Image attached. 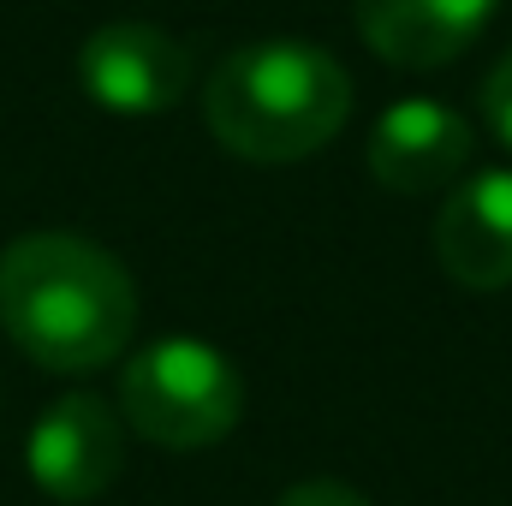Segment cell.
Segmentation results:
<instances>
[{"instance_id":"6da1fadb","label":"cell","mask_w":512,"mask_h":506,"mask_svg":"<svg viewBox=\"0 0 512 506\" xmlns=\"http://www.w3.org/2000/svg\"><path fill=\"white\" fill-rule=\"evenodd\" d=\"M0 328L30 364L84 376L126 352L137 286L126 262L84 233H24L0 251Z\"/></svg>"},{"instance_id":"7a4b0ae2","label":"cell","mask_w":512,"mask_h":506,"mask_svg":"<svg viewBox=\"0 0 512 506\" xmlns=\"http://www.w3.org/2000/svg\"><path fill=\"white\" fill-rule=\"evenodd\" d=\"M203 120L221 149L280 167L328 149L352 120L346 66L304 36H262L233 48L203 90Z\"/></svg>"},{"instance_id":"3957f363","label":"cell","mask_w":512,"mask_h":506,"mask_svg":"<svg viewBox=\"0 0 512 506\" xmlns=\"http://www.w3.org/2000/svg\"><path fill=\"white\" fill-rule=\"evenodd\" d=\"M120 417L143 441L173 447V453H197L215 447L239 429L245 417V381L239 364L191 334H167L155 346H143L120 376Z\"/></svg>"},{"instance_id":"277c9868","label":"cell","mask_w":512,"mask_h":506,"mask_svg":"<svg viewBox=\"0 0 512 506\" xmlns=\"http://www.w3.org/2000/svg\"><path fill=\"white\" fill-rule=\"evenodd\" d=\"M191 48L155 24H102L78 48V84L96 108L149 120L185 102L191 90Z\"/></svg>"},{"instance_id":"5b68a950","label":"cell","mask_w":512,"mask_h":506,"mask_svg":"<svg viewBox=\"0 0 512 506\" xmlns=\"http://www.w3.org/2000/svg\"><path fill=\"white\" fill-rule=\"evenodd\" d=\"M24 465L42 495L66 506L96 501L114 489V477L126 465V417L96 393H66L36 417V429L24 441Z\"/></svg>"},{"instance_id":"8992f818","label":"cell","mask_w":512,"mask_h":506,"mask_svg":"<svg viewBox=\"0 0 512 506\" xmlns=\"http://www.w3.org/2000/svg\"><path fill=\"white\" fill-rule=\"evenodd\" d=\"M465 161H471V120L429 96L393 102L370 131V173L399 197L453 185L465 173Z\"/></svg>"},{"instance_id":"52a82bcc","label":"cell","mask_w":512,"mask_h":506,"mask_svg":"<svg viewBox=\"0 0 512 506\" xmlns=\"http://www.w3.org/2000/svg\"><path fill=\"white\" fill-rule=\"evenodd\" d=\"M435 256L471 292L512 286V167H483L435 215Z\"/></svg>"},{"instance_id":"ba28073f","label":"cell","mask_w":512,"mask_h":506,"mask_svg":"<svg viewBox=\"0 0 512 506\" xmlns=\"http://www.w3.org/2000/svg\"><path fill=\"white\" fill-rule=\"evenodd\" d=\"M501 0H358V36L399 72H435L459 60Z\"/></svg>"},{"instance_id":"9c48e42d","label":"cell","mask_w":512,"mask_h":506,"mask_svg":"<svg viewBox=\"0 0 512 506\" xmlns=\"http://www.w3.org/2000/svg\"><path fill=\"white\" fill-rule=\"evenodd\" d=\"M483 120L512 149V48L489 66V78H483Z\"/></svg>"},{"instance_id":"30bf717a","label":"cell","mask_w":512,"mask_h":506,"mask_svg":"<svg viewBox=\"0 0 512 506\" xmlns=\"http://www.w3.org/2000/svg\"><path fill=\"white\" fill-rule=\"evenodd\" d=\"M274 506H370L352 483H334V477H310V483H292Z\"/></svg>"}]
</instances>
